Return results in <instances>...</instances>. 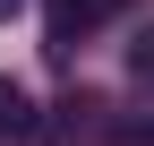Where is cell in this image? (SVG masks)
Here are the masks:
<instances>
[{
  "mask_svg": "<svg viewBox=\"0 0 154 146\" xmlns=\"http://www.w3.org/2000/svg\"><path fill=\"white\" fill-rule=\"evenodd\" d=\"M120 9H128V0H43V52H51V60H69V52L86 43L94 26H111Z\"/></svg>",
  "mask_w": 154,
  "mask_h": 146,
  "instance_id": "cell-1",
  "label": "cell"
},
{
  "mask_svg": "<svg viewBox=\"0 0 154 146\" xmlns=\"http://www.w3.org/2000/svg\"><path fill=\"white\" fill-rule=\"evenodd\" d=\"M0 138H34V103H26V86H9V78H0Z\"/></svg>",
  "mask_w": 154,
  "mask_h": 146,
  "instance_id": "cell-2",
  "label": "cell"
},
{
  "mask_svg": "<svg viewBox=\"0 0 154 146\" xmlns=\"http://www.w3.org/2000/svg\"><path fill=\"white\" fill-rule=\"evenodd\" d=\"M128 69H137V78H154V26H137V43H128Z\"/></svg>",
  "mask_w": 154,
  "mask_h": 146,
  "instance_id": "cell-3",
  "label": "cell"
},
{
  "mask_svg": "<svg viewBox=\"0 0 154 146\" xmlns=\"http://www.w3.org/2000/svg\"><path fill=\"white\" fill-rule=\"evenodd\" d=\"M9 9H17V0H0V17H9Z\"/></svg>",
  "mask_w": 154,
  "mask_h": 146,
  "instance_id": "cell-4",
  "label": "cell"
}]
</instances>
